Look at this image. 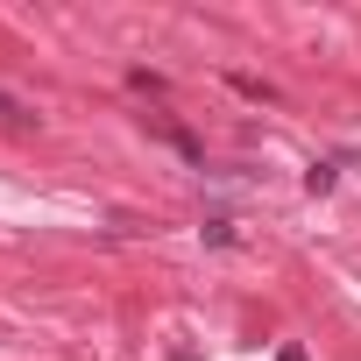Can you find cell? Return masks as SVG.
<instances>
[{"mask_svg":"<svg viewBox=\"0 0 361 361\" xmlns=\"http://www.w3.org/2000/svg\"><path fill=\"white\" fill-rule=\"evenodd\" d=\"M333 185H340V163H312V170H305V192H312V199H326Z\"/></svg>","mask_w":361,"mask_h":361,"instance_id":"obj_1","label":"cell"},{"mask_svg":"<svg viewBox=\"0 0 361 361\" xmlns=\"http://www.w3.org/2000/svg\"><path fill=\"white\" fill-rule=\"evenodd\" d=\"M276 361H305V354H298V347H283V354H276Z\"/></svg>","mask_w":361,"mask_h":361,"instance_id":"obj_2","label":"cell"}]
</instances>
